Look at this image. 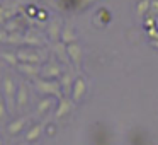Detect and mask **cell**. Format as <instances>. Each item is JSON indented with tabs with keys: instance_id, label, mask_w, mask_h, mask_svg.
<instances>
[{
	"instance_id": "1",
	"label": "cell",
	"mask_w": 158,
	"mask_h": 145,
	"mask_svg": "<svg viewBox=\"0 0 158 145\" xmlns=\"http://www.w3.org/2000/svg\"><path fill=\"white\" fill-rule=\"evenodd\" d=\"M34 87L39 94H46V96H53L56 99L65 97L61 89V82L60 79H43V77H36L34 79Z\"/></svg>"
},
{
	"instance_id": "2",
	"label": "cell",
	"mask_w": 158,
	"mask_h": 145,
	"mask_svg": "<svg viewBox=\"0 0 158 145\" xmlns=\"http://www.w3.org/2000/svg\"><path fill=\"white\" fill-rule=\"evenodd\" d=\"M4 97H5V103H7L9 109H14L15 106V94H17V86H15L14 79L10 75H5L4 77Z\"/></svg>"
},
{
	"instance_id": "3",
	"label": "cell",
	"mask_w": 158,
	"mask_h": 145,
	"mask_svg": "<svg viewBox=\"0 0 158 145\" xmlns=\"http://www.w3.org/2000/svg\"><path fill=\"white\" fill-rule=\"evenodd\" d=\"M43 79H58L61 77V67L56 60H49L48 63L41 65V75Z\"/></svg>"
},
{
	"instance_id": "4",
	"label": "cell",
	"mask_w": 158,
	"mask_h": 145,
	"mask_svg": "<svg viewBox=\"0 0 158 145\" xmlns=\"http://www.w3.org/2000/svg\"><path fill=\"white\" fill-rule=\"evenodd\" d=\"M19 72L29 79H36L41 75V63H19Z\"/></svg>"
},
{
	"instance_id": "5",
	"label": "cell",
	"mask_w": 158,
	"mask_h": 145,
	"mask_svg": "<svg viewBox=\"0 0 158 145\" xmlns=\"http://www.w3.org/2000/svg\"><path fill=\"white\" fill-rule=\"evenodd\" d=\"M87 94V82L83 77H77L75 82H73V90H72V96H73V101L78 103L82 101V97Z\"/></svg>"
},
{
	"instance_id": "6",
	"label": "cell",
	"mask_w": 158,
	"mask_h": 145,
	"mask_svg": "<svg viewBox=\"0 0 158 145\" xmlns=\"http://www.w3.org/2000/svg\"><path fill=\"white\" fill-rule=\"evenodd\" d=\"M29 103V90H27V86L26 84H19L17 86V94H15V108L22 109L26 108Z\"/></svg>"
},
{
	"instance_id": "7",
	"label": "cell",
	"mask_w": 158,
	"mask_h": 145,
	"mask_svg": "<svg viewBox=\"0 0 158 145\" xmlns=\"http://www.w3.org/2000/svg\"><path fill=\"white\" fill-rule=\"evenodd\" d=\"M73 106H75V101H73V99H68V97H61V99H60L58 108H56L55 116H56V118H65L66 114L72 113Z\"/></svg>"
},
{
	"instance_id": "8",
	"label": "cell",
	"mask_w": 158,
	"mask_h": 145,
	"mask_svg": "<svg viewBox=\"0 0 158 145\" xmlns=\"http://www.w3.org/2000/svg\"><path fill=\"white\" fill-rule=\"evenodd\" d=\"M22 45L32 46V48H41V46L44 45V39L39 36L38 31H27L24 34V41H22Z\"/></svg>"
},
{
	"instance_id": "9",
	"label": "cell",
	"mask_w": 158,
	"mask_h": 145,
	"mask_svg": "<svg viewBox=\"0 0 158 145\" xmlns=\"http://www.w3.org/2000/svg\"><path fill=\"white\" fill-rule=\"evenodd\" d=\"M61 24H63V22L60 21V19H53V21L48 24V28H46L49 39H53L55 43L61 39V31H63V29H61Z\"/></svg>"
},
{
	"instance_id": "10",
	"label": "cell",
	"mask_w": 158,
	"mask_h": 145,
	"mask_svg": "<svg viewBox=\"0 0 158 145\" xmlns=\"http://www.w3.org/2000/svg\"><path fill=\"white\" fill-rule=\"evenodd\" d=\"M53 51H55V55L60 58V62L61 63H70L72 60H70V55H68V45L63 41H56L55 46H53Z\"/></svg>"
},
{
	"instance_id": "11",
	"label": "cell",
	"mask_w": 158,
	"mask_h": 145,
	"mask_svg": "<svg viewBox=\"0 0 158 145\" xmlns=\"http://www.w3.org/2000/svg\"><path fill=\"white\" fill-rule=\"evenodd\" d=\"M82 48H80L77 43H72V45H68V55H70V60H72V63H75V67L78 68L80 63H82Z\"/></svg>"
},
{
	"instance_id": "12",
	"label": "cell",
	"mask_w": 158,
	"mask_h": 145,
	"mask_svg": "<svg viewBox=\"0 0 158 145\" xmlns=\"http://www.w3.org/2000/svg\"><path fill=\"white\" fill-rule=\"evenodd\" d=\"M46 121H41V123H38L36 126H32L31 130L27 131V135H26V140L27 142H34V140H38L39 137H41V133H43V130H46Z\"/></svg>"
},
{
	"instance_id": "13",
	"label": "cell",
	"mask_w": 158,
	"mask_h": 145,
	"mask_svg": "<svg viewBox=\"0 0 158 145\" xmlns=\"http://www.w3.org/2000/svg\"><path fill=\"white\" fill-rule=\"evenodd\" d=\"M27 118H29V116H21L19 120H14V121H12V123L7 126V131H9L10 135H17L19 131H22L24 125L27 123Z\"/></svg>"
},
{
	"instance_id": "14",
	"label": "cell",
	"mask_w": 158,
	"mask_h": 145,
	"mask_svg": "<svg viewBox=\"0 0 158 145\" xmlns=\"http://www.w3.org/2000/svg\"><path fill=\"white\" fill-rule=\"evenodd\" d=\"M60 82H61V89H63V94H72L73 90V77L72 73H61L60 77Z\"/></svg>"
},
{
	"instance_id": "15",
	"label": "cell",
	"mask_w": 158,
	"mask_h": 145,
	"mask_svg": "<svg viewBox=\"0 0 158 145\" xmlns=\"http://www.w3.org/2000/svg\"><path fill=\"white\" fill-rule=\"evenodd\" d=\"M75 39H77L75 31L72 29L70 24H66L65 28H63V31H61V41L66 43V45H72V43H75Z\"/></svg>"
},
{
	"instance_id": "16",
	"label": "cell",
	"mask_w": 158,
	"mask_h": 145,
	"mask_svg": "<svg viewBox=\"0 0 158 145\" xmlns=\"http://www.w3.org/2000/svg\"><path fill=\"white\" fill-rule=\"evenodd\" d=\"M21 19L15 15V17H12V19H7V21L4 22V29H7L9 33H15V31H19L21 29Z\"/></svg>"
},
{
	"instance_id": "17",
	"label": "cell",
	"mask_w": 158,
	"mask_h": 145,
	"mask_svg": "<svg viewBox=\"0 0 158 145\" xmlns=\"http://www.w3.org/2000/svg\"><path fill=\"white\" fill-rule=\"evenodd\" d=\"M51 106H53V101L49 99V97H46V99L39 101L38 109H36V114H38V116H43V114H46L49 109H51Z\"/></svg>"
},
{
	"instance_id": "18",
	"label": "cell",
	"mask_w": 158,
	"mask_h": 145,
	"mask_svg": "<svg viewBox=\"0 0 158 145\" xmlns=\"http://www.w3.org/2000/svg\"><path fill=\"white\" fill-rule=\"evenodd\" d=\"M22 41H24V34H21L19 31L9 33L7 39H5V43H9V45H22Z\"/></svg>"
},
{
	"instance_id": "19",
	"label": "cell",
	"mask_w": 158,
	"mask_h": 145,
	"mask_svg": "<svg viewBox=\"0 0 158 145\" xmlns=\"http://www.w3.org/2000/svg\"><path fill=\"white\" fill-rule=\"evenodd\" d=\"M150 5H151V0H141L139 4H138V9H136V12H138V15H144L146 12H150Z\"/></svg>"
},
{
	"instance_id": "20",
	"label": "cell",
	"mask_w": 158,
	"mask_h": 145,
	"mask_svg": "<svg viewBox=\"0 0 158 145\" xmlns=\"http://www.w3.org/2000/svg\"><path fill=\"white\" fill-rule=\"evenodd\" d=\"M2 60H5V62L9 63V65H12V67H15L19 63V58H17V53H2Z\"/></svg>"
},
{
	"instance_id": "21",
	"label": "cell",
	"mask_w": 158,
	"mask_h": 145,
	"mask_svg": "<svg viewBox=\"0 0 158 145\" xmlns=\"http://www.w3.org/2000/svg\"><path fill=\"white\" fill-rule=\"evenodd\" d=\"M4 118H7V103L0 94V120H4Z\"/></svg>"
},
{
	"instance_id": "22",
	"label": "cell",
	"mask_w": 158,
	"mask_h": 145,
	"mask_svg": "<svg viewBox=\"0 0 158 145\" xmlns=\"http://www.w3.org/2000/svg\"><path fill=\"white\" fill-rule=\"evenodd\" d=\"M146 34L150 36L151 39H158V28L155 26V28H148L146 29Z\"/></svg>"
},
{
	"instance_id": "23",
	"label": "cell",
	"mask_w": 158,
	"mask_h": 145,
	"mask_svg": "<svg viewBox=\"0 0 158 145\" xmlns=\"http://www.w3.org/2000/svg\"><path fill=\"white\" fill-rule=\"evenodd\" d=\"M148 14H151V15H158V0H151L150 12H148Z\"/></svg>"
},
{
	"instance_id": "24",
	"label": "cell",
	"mask_w": 158,
	"mask_h": 145,
	"mask_svg": "<svg viewBox=\"0 0 158 145\" xmlns=\"http://www.w3.org/2000/svg\"><path fill=\"white\" fill-rule=\"evenodd\" d=\"M144 26H146V28H155V26H156V22H155V15L150 14V17L144 21Z\"/></svg>"
},
{
	"instance_id": "25",
	"label": "cell",
	"mask_w": 158,
	"mask_h": 145,
	"mask_svg": "<svg viewBox=\"0 0 158 145\" xmlns=\"http://www.w3.org/2000/svg\"><path fill=\"white\" fill-rule=\"evenodd\" d=\"M38 12H39V11L34 7V5H29V7H27V11H26V14H27V15H36Z\"/></svg>"
},
{
	"instance_id": "26",
	"label": "cell",
	"mask_w": 158,
	"mask_h": 145,
	"mask_svg": "<svg viewBox=\"0 0 158 145\" xmlns=\"http://www.w3.org/2000/svg\"><path fill=\"white\" fill-rule=\"evenodd\" d=\"M7 36H9V31H7V29H2V31H0V41H2V43H5Z\"/></svg>"
},
{
	"instance_id": "27",
	"label": "cell",
	"mask_w": 158,
	"mask_h": 145,
	"mask_svg": "<svg viewBox=\"0 0 158 145\" xmlns=\"http://www.w3.org/2000/svg\"><path fill=\"white\" fill-rule=\"evenodd\" d=\"M48 15H46V12L44 11H39L38 12V21H43V19H46Z\"/></svg>"
},
{
	"instance_id": "28",
	"label": "cell",
	"mask_w": 158,
	"mask_h": 145,
	"mask_svg": "<svg viewBox=\"0 0 158 145\" xmlns=\"http://www.w3.org/2000/svg\"><path fill=\"white\" fill-rule=\"evenodd\" d=\"M46 130H48V135H55V126L53 125H46Z\"/></svg>"
},
{
	"instance_id": "29",
	"label": "cell",
	"mask_w": 158,
	"mask_h": 145,
	"mask_svg": "<svg viewBox=\"0 0 158 145\" xmlns=\"http://www.w3.org/2000/svg\"><path fill=\"white\" fill-rule=\"evenodd\" d=\"M151 46H153L155 50H158V39H151Z\"/></svg>"
},
{
	"instance_id": "30",
	"label": "cell",
	"mask_w": 158,
	"mask_h": 145,
	"mask_svg": "<svg viewBox=\"0 0 158 145\" xmlns=\"http://www.w3.org/2000/svg\"><path fill=\"white\" fill-rule=\"evenodd\" d=\"M90 2H94V0H82V2H80V5H85V4H90Z\"/></svg>"
},
{
	"instance_id": "31",
	"label": "cell",
	"mask_w": 158,
	"mask_h": 145,
	"mask_svg": "<svg viewBox=\"0 0 158 145\" xmlns=\"http://www.w3.org/2000/svg\"><path fill=\"white\" fill-rule=\"evenodd\" d=\"M155 22H156V28H158V15H155Z\"/></svg>"
},
{
	"instance_id": "32",
	"label": "cell",
	"mask_w": 158,
	"mask_h": 145,
	"mask_svg": "<svg viewBox=\"0 0 158 145\" xmlns=\"http://www.w3.org/2000/svg\"><path fill=\"white\" fill-rule=\"evenodd\" d=\"M0 145H2V137H0Z\"/></svg>"
}]
</instances>
